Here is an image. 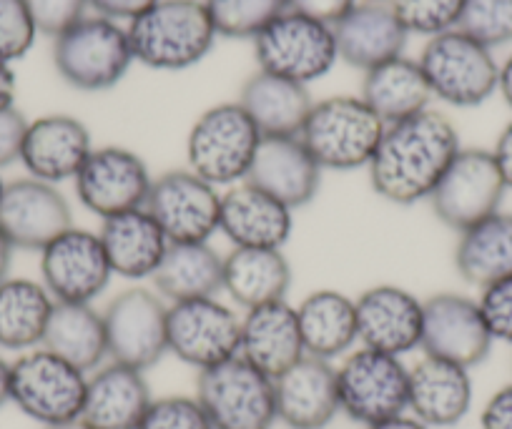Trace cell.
<instances>
[{"label":"cell","mask_w":512,"mask_h":429,"mask_svg":"<svg viewBox=\"0 0 512 429\" xmlns=\"http://www.w3.org/2000/svg\"><path fill=\"white\" fill-rule=\"evenodd\" d=\"M472 407L470 369L445 359L422 357L410 369L407 412L430 429L455 427Z\"/></svg>","instance_id":"cell-27"},{"label":"cell","mask_w":512,"mask_h":429,"mask_svg":"<svg viewBox=\"0 0 512 429\" xmlns=\"http://www.w3.org/2000/svg\"><path fill=\"white\" fill-rule=\"evenodd\" d=\"M151 281L171 304L216 297L224 292V256L211 244H171Z\"/></svg>","instance_id":"cell-33"},{"label":"cell","mask_w":512,"mask_h":429,"mask_svg":"<svg viewBox=\"0 0 512 429\" xmlns=\"http://www.w3.org/2000/svg\"><path fill=\"white\" fill-rule=\"evenodd\" d=\"M169 307L144 286H131L118 294L103 312L111 362L146 372L169 352Z\"/></svg>","instance_id":"cell-12"},{"label":"cell","mask_w":512,"mask_h":429,"mask_svg":"<svg viewBox=\"0 0 512 429\" xmlns=\"http://www.w3.org/2000/svg\"><path fill=\"white\" fill-rule=\"evenodd\" d=\"M277 422L289 429H324L339 409L337 367L327 359L307 357L274 379Z\"/></svg>","instance_id":"cell-22"},{"label":"cell","mask_w":512,"mask_h":429,"mask_svg":"<svg viewBox=\"0 0 512 429\" xmlns=\"http://www.w3.org/2000/svg\"><path fill=\"white\" fill-rule=\"evenodd\" d=\"M38 33L58 38L86 18L88 0H26Z\"/></svg>","instance_id":"cell-43"},{"label":"cell","mask_w":512,"mask_h":429,"mask_svg":"<svg viewBox=\"0 0 512 429\" xmlns=\"http://www.w3.org/2000/svg\"><path fill=\"white\" fill-rule=\"evenodd\" d=\"M492 342L495 339L482 319L477 299L442 292L425 302L420 344L425 357L445 359V362L472 369L485 362Z\"/></svg>","instance_id":"cell-17"},{"label":"cell","mask_w":512,"mask_h":429,"mask_svg":"<svg viewBox=\"0 0 512 429\" xmlns=\"http://www.w3.org/2000/svg\"><path fill=\"white\" fill-rule=\"evenodd\" d=\"M304 354L317 359L342 357L357 344V307L354 299L334 289H319L297 307Z\"/></svg>","instance_id":"cell-31"},{"label":"cell","mask_w":512,"mask_h":429,"mask_svg":"<svg viewBox=\"0 0 512 429\" xmlns=\"http://www.w3.org/2000/svg\"><path fill=\"white\" fill-rule=\"evenodd\" d=\"M134 61L154 71H184L209 56L216 41L204 0H159L128 23Z\"/></svg>","instance_id":"cell-2"},{"label":"cell","mask_w":512,"mask_h":429,"mask_svg":"<svg viewBox=\"0 0 512 429\" xmlns=\"http://www.w3.org/2000/svg\"><path fill=\"white\" fill-rule=\"evenodd\" d=\"M457 28L490 51L510 46L512 0H467Z\"/></svg>","instance_id":"cell-39"},{"label":"cell","mask_w":512,"mask_h":429,"mask_svg":"<svg viewBox=\"0 0 512 429\" xmlns=\"http://www.w3.org/2000/svg\"><path fill=\"white\" fill-rule=\"evenodd\" d=\"M216 36L254 41L269 23L289 11V0H204Z\"/></svg>","instance_id":"cell-37"},{"label":"cell","mask_w":512,"mask_h":429,"mask_svg":"<svg viewBox=\"0 0 512 429\" xmlns=\"http://www.w3.org/2000/svg\"><path fill=\"white\" fill-rule=\"evenodd\" d=\"M460 149L455 123L432 108L390 123L367 166L372 189L395 206L427 201Z\"/></svg>","instance_id":"cell-1"},{"label":"cell","mask_w":512,"mask_h":429,"mask_svg":"<svg viewBox=\"0 0 512 429\" xmlns=\"http://www.w3.org/2000/svg\"><path fill=\"white\" fill-rule=\"evenodd\" d=\"M144 209L171 244H209L219 231L221 194L191 169H176L154 179Z\"/></svg>","instance_id":"cell-13"},{"label":"cell","mask_w":512,"mask_h":429,"mask_svg":"<svg viewBox=\"0 0 512 429\" xmlns=\"http://www.w3.org/2000/svg\"><path fill=\"white\" fill-rule=\"evenodd\" d=\"M13 246L11 241L3 236V231H0V284L11 276V259H13Z\"/></svg>","instance_id":"cell-52"},{"label":"cell","mask_w":512,"mask_h":429,"mask_svg":"<svg viewBox=\"0 0 512 429\" xmlns=\"http://www.w3.org/2000/svg\"><path fill=\"white\" fill-rule=\"evenodd\" d=\"M467 0H390L407 33L435 38L460 26Z\"/></svg>","instance_id":"cell-38"},{"label":"cell","mask_w":512,"mask_h":429,"mask_svg":"<svg viewBox=\"0 0 512 429\" xmlns=\"http://www.w3.org/2000/svg\"><path fill=\"white\" fill-rule=\"evenodd\" d=\"M56 299L41 281L13 279L0 284V347L31 352L41 347Z\"/></svg>","instance_id":"cell-36"},{"label":"cell","mask_w":512,"mask_h":429,"mask_svg":"<svg viewBox=\"0 0 512 429\" xmlns=\"http://www.w3.org/2000/svg\"><path fill=\"white\" fill-rule=\"evenodd\" d=\"M492 156H495V164L500 169L502 181H505L507 191L512 189V121L507 123L500 131L495 141V149H492Z\"/></svg>","instance_id":"cell-48"},{"label":"cell","mask_w":512,"mask_h":429,"mask_svg":"<svg viewBox=\"0 0 512 429\" xmlns=\"http://www.w3.org/2000/svg\"><path fill=\"white\" fill-rule=\"evenodd\" d=\"M11 402V362L0 357V409Z\"/></svg>","instance_id":"cell-53"},{"label":"cell","mask_w":512,"mask_h":429,"mask_svg":"<svg viewBox=\"0 0 512 429\" xmlns=\"http://www.w3.org/2000/svg\"><path fill=\"white\" fill-rule=\"evenodd\" d=\"M159 0H88V6L96 11V16L108 18V21H134L141 13L156 6Z\"/></svg>","instance_id":"cell-47"},{"label":"cell","mask_w":512,"mask_h":429,"mask_svg":"<svg viewBox=\"0 0 512 429\" xmlns=\"http://www.w3.org/2000/svg\"><path fill=\"white\" fill-rule=\"evenodd\" d=\"M359 98L390 126L427 111L432 91L420 61L400 56L364 73Z\"/></svg>","instance_id":"cell-32"},{"label":"cell","mask_w":512,"mask_h":429,"mask_svg":"<svg viewBox=\"0 0 512 429\" xmlns=\"http://www.w3.org/2000/svg\"><path fill=\"white\" fill-rule=\"evenodd\" d=\"M71 226V204L53 184L31 176L6 184L0 199V231L13 249L43 251Z\"/></svg>","instance_id":"cell-18"},{"label":"cell","mask_w":512,"mask_h":429,"mask_svg":"<svg viewBox=\"0 0 512 429\" xmlns=\"http://www.w3.org/2000/svg\"><path fill=\"white\" fill-rule=\"evenodd\" d=\"M151 402L154 397L141 369L108 362L88 374L78 419L91 429H136Z\"/></svg>","instance_id":"cell-24"},{"label":"cell","mask_w":512,"mask_h":429,"mask_svg":"<svg viewBox=\"0 0 512 429\" xmlns=\"http://www.w3.org/2000/svg\"><path fill=\"white\" fill-rule=\"evenodd\" d=\"M482 429H512V382L497 389L480 414Z\"/></svg>","instance_id":"cell-46"},{"label":"cell","mask_w":512,"mask_h":429,"mask_svg":"<svg viewBox=\"0 0 512 429\" xmlns=\"http://www.w3.org/2000/svg\"><path fill=\"white\" fill-rule=\"evenodd\" d=\"M43 429H91V427H86V424H83L81 419H73V422L56 424V427H43Z\"/></svg>","instance_id":"cell-54"},{"label":"cell","mask_w":512,"mask_h":429,"mask_svg":"<svg viewBox=\"0 0 512 429\" xmlns=\"http://www.w3.org/2000/svg\"><path fill=\"white\" fill-rule=\"evenodd\" d=\"M136 429H214L196 397L171 394L149 404Z\"/></svg>","instance_id":"cell-40"},{"label":"cell","mask_w":512,"mask_h":429,"mask_svg":"<svg viewBox=\"0 0 512 429\" xmlns=\"http://www.w3.org/2000/svg\"><path fill=\"white\" fill-rule=\"evenodd\" d=\"M196 399L214 429H272L277 424L274 379L239 354L199 372Z\"/></svg>","instance_id":"cell-6"},{"label":"cell","mask_w":512,"mask_h":429,"mask_svg":"<svg viewBox=\"0 0 512 429\" xmlns=\"http://www.w3.org/2000/svg\"><path fill=\"white\" fill-rule=\"evenodd\" d=\"M93 154V141L86 123L76 116L53 113L28 121L26 138H23L21 164L31 174V179L46 184L76 179L78 171Z\"/></svg>","instance_id":"cell-20"},{"label":"cell","mask_w":512,"mask_h":429,"mask_svg":"<svg viewBox=\"0 0 512 429\" xmlns=\"http://www.w3.org/2000/svg\"><path fill=\"white\" fill-rule=\"evenodd\" d=\"M384 128L362 98L332 96L314 103L299 138L319 169L354 171L369 166Z\"/></svg>","instance_id":"cell-3"},{"label":"cell","mask_w":512,"mask_h":429,"mask_svg":"<svg viewBox=\"0 0 512 429\" xmlns=\"http://www.w3.org/2000/svg\"><path fill=\"white\" fill-rule=\"evenodd\" d=\"M354 6H357V0H289V11L327 23V26L342 21Z\"/></svg>","instance_id":"cell-45"},{"label":"cell","mask_w":512,"mask_h":429,"mask_svg":"<svg viewBox=\"0 0 512 429\" xmlns=\"http://www.w3.org/2000/svg\"><path fill=\"white\" fill-rule=\"evenodd\" d=\"M101 244L113 276L123 279H151L164 261L171 241L146 209L103 219Z\"/></svg>","instance_id":"cell-28"},{"label":"cell","mask_w":512,"mask_h":429,"mask_svg":"<svg viewBox=\"0 0 512 429\" xmlns=\"http://www.w3.org/2000/svg\"><path fill=\"white\" fill-rule=\"evenodd\" d=\"M477 304L492 339L512 344V276L480 289Z\"/></svg>","instance_id":"cell-42"},{"label":"cell","mask_w":512,"mask_h":429,"mask_svg":"<svg viewBox=\"0 0 512 429\" xmlns=\"http://www.w3.org/2000/svg\"><path fill=\"white\" fill-rule=\"evenodd\" d=\"M239 106L262 136H299L314 101L302 83L256 71L241 86Z\"/></svg>","instance_id":"cell-29"},{"label":"cell","mask_w":512,"mask_h":429,"mask_svg":"<svg viewBox=\"0 0 512 429\" xmlns=\"http://www.w3.org/2000/svg\"><path fill=\"white\" fill-rule=\"evenodd\" d=\"M38 28L26 0H0V61H21L33 48Z\"/></svg>","instance_id":"cell-41"},{"label":"cell","mask_w":512,"mask_h":429,"mask_svg":"<svg viewBox=\"0 0 512 429\" xmlns=\"http://www.w3.org/2000/svg\"><path fill=\"white\" fill-rule=\"evenodd\" d=\"M53 63L76 91H108L134 63L128 31L116 21L91 16L53 38Z\"/></svg>","instance_id":"cell-5"},{"label":"cell","mask_w":512,"mask_h":429,"mask_svg":"<svg viewBox=\"0 0 512 429\" xmlns=\"http://www.w3.org/2000/svg\"><path fill=\"white\" fill-rule=\"evenodd\" d=\"M422 73L432 98L455 108L482 106L500 81V66L490 48L477 43L460 28L427 41L420 56Z\"/></svg>","instance_id":"cell-7"},{"label":"cell","mask_w":512,"mask_h":429,"mask_svg":"<svg viewBox=\"0 0 512 429\" xmlns=\"http://www.w3.org/2000/svg\"><path fill=\"white\" fill-rule=\"evenodd\" d=\"M457 274L467 284L485 289L512 276V214L497 211L472 229L462 231L455 246Z\"/></svg>","instance_id":"cell-35"},{"label":"cell","mask_w":512,"mask_h":429,"mask_svg":"<svg viewBox=\"0 0 512 429\" xmlns=\"http://www.w3.org/2000/svg\"><path fill=\"white\" fill-rule=\"evenodd\" d=\"M41 347L81 372H96L108 357L103 312H96L91 304L56 302Z\"/></svg>","instance_id":"cell-34"},{"label":"cell","mask_w":512,"mask_h":429,"mask_svg":"<svg viewBox=\"0 0 512 429\" xmlns=\"http://www.w3.org/2000/svg\"><path fill=\"white\" fill-rule=\"evenodd\" d=\"M262 133L244 108L236 103H219L201 113L186 138L189 169L211 186H236L246 181Z\"/></svg>","instance_id":"cell-4"},{"label":"cell","mask_w":512,"mask_h":429,"mask_svg":"<svg viewBox=\"0 0 512 429\" xmlns=\"http://www.w3.org/2000/svg\"><path fill=\"white\" fill-rule=\"evenodd\" d=\"M16 106V73L11 63L0 61V108Z\"/></svg>","instance_id":"cell-49"},{"label":"cell","mask_w":512,"mask_h":429,"mask_svg":"<svg viewBox=\"0 0 512 429\" xmlns=\"http://www.w3.org/2000/svg\"><path fill=\"white\" fill-rule=\"evenodd\" d=\"M364 429H430L427 424H422L420 419L412 417V414H400V417H392V419H384V422L377 424H369Z\"/></svg>","instance_id":"cell-50"},{"label":"cell","mask_w":512,"mask_h":429,"mask_svg":"<svg viewBox=\"0 0 512 429\" xmlns=\"http://www.w3.org/2000/svg\"><path fill=\"white\" fill-rule=\"evenodd\" d=\"M497 91L502 93L505 103L512 108V56L500 66V81H497Z\"/></svg>","instance_id":"cell-51"},{"label":"cell","mask_w":512,"mask_h":429,"mask_svg":"<svg viewBox=\"0 0 512 429\" xmlns=\"http://www.w3.org/2000/svg\"><path fill=\"white\" fill-rule=\"evenodd\" d=\"M73 181L83 209L101 219L144 209L154 184L146 161L123 146L93 149Z\"/></svg>","instance_id":"cell-15"},{"label":"cell","mask_w":512,"mask_h":429,"mask_svg":"<svg viewBox=\"0 0 512 429\" xmlns=\"http://www.w3.org/2000/svg\"><path fill=\"white\" fill-rule=\"evenodd\" d=\"M357 307V342L374 352L402 354L415 352L422 344L425 302L395 284L369 286L354 299Z\"/></svg>","instance_id":"cell-19"},{"label":"cell","mask_w":512,"mask_h":429,"mask_svg":"<svg viewBox=\"0 0 512 429\" xmlns=\"http://www.w3.org/2000/svg\"><path fill=\"white\" fill-rule=\"evenodd\" d=\"M28 121L16 106L0 108V169L21 161L23 138H26Z\"/></svg>","instance_id":"cell-44"},{"label":"cell","mask_w":512,"mask_h":429,"mask_svg":"<svg viewBox=\"0 0 512 429\" xmlns=\"http://www.w3.org/2000/svg\"><path fill=\"white\" fill-rule=\"evenodd\" d=\"M169 352L199 372L239 354L241 319L216 297L169 304Z\"/></svg>","instance_id":"cell-14"},{"label":"cell","mask_w":512,"mask_h":429,"mask_svg":"<svg viewBox=\"0 0 512 429\" xmlns=\"http://www.w3.org/2000/svg\"><path fill=\"white\" fill-rule=\"evenodd\" d=\"M505 191L492 151L460 149L427 201L447 229L462 234L497 214Z\"/></svg>","instance_id":"cell-11"},{"label":"cell","mask_w":512,"mask_h":429,"mask_svg":"<svg viewBox=\"0 0 512 429\" xmlns=\"http://www.w3.org/2000/svg\"><path fill=\"white\" fill-rule=\"evenodd\" d=\"M259 71L309 86L339 61L334 28L287 11L254 38Z\"/></svg>","instance_id":"cell-10"},{"label":"cell","mask_w":512,"mask_h":429,"mask_svg":"<svg viewBox=\"0 0 512 429\" xmlns=\"http://www.w3.org/2000/svg\"><path fill=\"white\" fill-rule=\"evenodd\" d=\"M3 191H6V181H3V176H0V199H3Z\"/></svg>","instance_id":"cell-56"},{"label":"cell","mask_w":512,"mask_h":429,"mask_svg":"<svg viewBox=\"0 0 512 429\" xmlns=\"http://www.w3.org/2000/svg\"><path fill=\"white\" fill-rule=\"evenodd\" d=\"M357 3H390V0H357Z\"/></svg>","instance_id":"cell-55"},{"label":"cell","mask_w":512,"mask_h":429,"mask_svg":"<svg viewBox=\"0 0 512 429\" xmlns=\"http://www.w3.org/2000/svg\"><path fill=\"white\" fill-rule=\"evenodd\" d=\"M41 284L56 302L91 304L113 279L101 236L71 226L41 251Z\"/></svg>","instance_id":"cell-16"},{"label":"cell","mask_w":512,"mask_h":429,"mask_svg":"<svg viewBox=\"0 0 512 429\" xmlns=\"http://www.w3.org/2000/svg\"><path fill=\"white\" fill-rule=\"evenodd\" d=\"M292 286V266L282 249H239L224 256V292L246 312L284 302Z\"/></svg>","instance_id":"cell-30"},{"label":"cell","mask_w":512,"mask_h":429,"mask_svg":"<svg viewBox=\"0 0 512 429\" xmlns=\"http://www.w3.org/2000/svg\"><path fill=\"white\" fill-rule=\"evenodd\" d=\"M239 357L272 379L297 364L304 357L297 309L287 299L249 309L241 319Z\"/></svg>","instance_id":"cell-26"},{"label":"cell","mask_w":512,"mask_h":429,"mask_svg":"<svg viewBox=\"0 0 512 429\" xmlns=\"http://www.w3.org/2000/svg\"><path fill=\"white\" fill-rule=\"evenodd\" d=\"M246 184L262 189L289 209H302L319 194L322 169L299 136H262Z\"/></svg>","instance_id":"cell-21"},{"label":"cell","mask_w":512,"mask_h":429,"mask_svg":"<svg viewBox=\"0 0 512 429\" xmlns=\"http://www.w3.org/2000/svg\"><path fill=\"white\" fill-rule=\"evenodd\" d=\"M332 28L339 61L364 73L400 58L410 38L390 3H357Z\"/></svg>","instance_id":"cell-25"},{"label":"cell","mask_w":512,"mask_h":429,"mask_svg":"<svg viewBox=\"0 0 512 429\" xmlns=\"http://www.w3.org/2000/svg\"><path fill=\"white\" fill-rule=\"evenodd\" d=\"M88 374L36 347L11 364V402L43 427L73 422L81 417Z\"/></svg>","instance_id":"cell-8"},{"label":"cell","mask_w":512,"mask_h":429,"mask_svg":"<svg viewBox=\"0 0 512 429\" xmlns=\"http://www.w3.org/2000/svg\"><path fill=\"white\" fill-rule=\"evenodd\" d=\"M219 231L239 249H282L294 231V209L241 181L221 194Z\"/></svg>","instance_id":"cell-23"},{"label":"cell","mask_w":512,"mask_h":429,"mask_svg":"<svg viewBox=\"0 0 512 429\" xmlns=\"http://www.w3.org/2000/svg\"><path fill=\"white\" fill-rule=\"evenodd\" d=\"M337 392L342 414L369 427L407 412L410 369L402 357L359 347L337 367Z\"/></svg>","instance_id":"cell-9"}]
</instances>
